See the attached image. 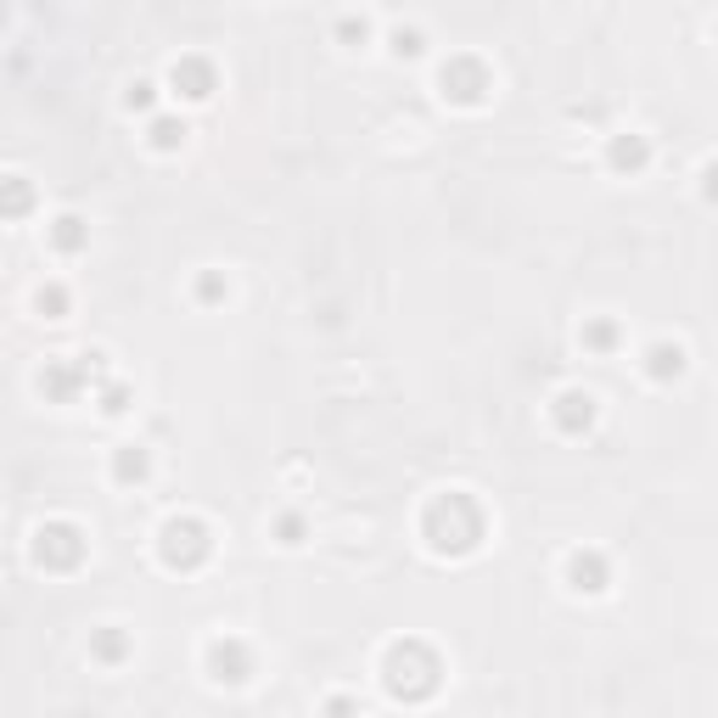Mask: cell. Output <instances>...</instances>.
I'll return each mask as SVG.
<instances>
[{
	"mask_svg": "<svg viewBox=\"0 0 718 718\" xmlns=\"http://www.w3.org/2000/svg\"><path fill=\"white\" fill-rule=\"evenodd\" d=\"M489 534V516L466 489H449V494H433L421 511V539L433 556H471Z\"/></svg>",
	"mask_w": 718,
	"mask_h": 718,
	"instance_id": "cell-1",
	"label": "cell"
},
{
	"mask_svg": "<svg viewBox=\"0 0 718 718\" xmlns=\"http://www.w3.org/2000/svg\"><path fill=\"white\" fill-rule=\"evenodd\" d=\"M381 685L394 702H433L444 685V657L426 640H394L381 657Z\"/></svg>",
	"mask_w": 718,
	"mask_h": 718,
	"instance_id": "cell-2",
	"label": "cell"
},
{
	"mask_svg": "<svg viewBox=\"0 0 718 718\" xmlns=\"http://www.w3.org/2000/svg\"><path fill=\"white\" fill-rule=\"evenodd\" d=\"M214 556V528L203 516H169L158 528V561L169 572H197Z\"/></svg>",
	"mask_w": 718,
	"mask_h": 718,
	"instance_id": "cell-3",
	"label": "cell"
},
{
	"mask_svg": "<svg viewBox=\"0 0 718 718\" xmlns=\"http://www.w3.org/2000/svg\"><path fill=\"white\" fill-rule=\"evenodd\" d=\"M84 528L79 522H39L34 528V567H45V572H73L79 561H84Z\"/></svg>",
	"mask_w": 718,
	"mask_h": 718,
	"instance_id": "cell-4",
	"label": "cell"
},
{
	"mask_svg": "<svg viewBox=\"0 0 718 718\" xmlns=\"http://www.w3.org/2000/svg\"><path fill=\"white\" fill-rule=\"evenodd\" d=\"M102 376V354H79V360H45L39 371V394L52 404H73L90 381Z\"/></svg>",
	"mask_w": 718,
	"mask_h": 718,
	"instance_id": "cell-5",
	"label": "cell"
},
{
	"mask_svg": "<svg viewBox=\"0 0 718 718\" xmlns=\"http://www.w3.org/2000/svg\"><path fill=\"white\" fill-rule=\"evenodd\" d=\"M438 84H444V95H449L455 107H483V102H489V90H494L489 68L477 62V57H449L444 73H438Z\"/></svg>",
	"mask_w": 718,
	"mask_h": 718,
	"instance_id": "cell-6",
	"label": "cell"
},
{
	"mask_svg": "<svg viewBox=\"0 0 718 718\" xmlns=\"http://www.w3.org/2000/svg\"><path fill=\"white\" fill-rule=\"evenodd\" d=\"M203 662H208V680H214V685H248V680L259 674V662H253L248 640H236V635L214 640Z\"/></svg>",
	"mask_w": 718,
	"mask_h": 718,
	"instance_id": "cell-7",
	"label": "cell"
},
{
	"mask_svg": "<svg viewBox=\"0 0 718 718\" xmlns=\"http://www.w3.org/2000/svg\"><path fill=\"white\" fill-rule=\"evenodd\" d=\"M550 421L561 426L567 438L590 433V426H595V394H584V388H561V394L550 399Z\"/></svg>",
	"mask_w": 718,
	"mask_h": 718,
	"instance_id": "cell-8",
	"label": "cell"
},
{
	"mask_svg": "<svg viewBox=\"0 0 718 718\" xmlns=\"http://www.w3.org/2000/svg\"><path fill=\"white\" fill-rule=\"evenodd\" d=\"M169 84L185 95V102H208V95L219 90V73H214L208 57H180V62L169 68Z\"/></svg>",
	"mask_w": 718,
	"mask_h": 718,
	"instance_id": "cell-9",
	"label": "cell"
},
{
	"mask_svg": "<svg viewBox=\"0 0 718 718\" xmlns=\"http://www.w3.org/2000/svg\"><path fill=\"white\" fill-rule=\"evenodd\" d=\"M606 584H612V567H606L601 550H572L567 556V590L572 595H601Z\"/></svg>",
	"mask_w": 718,
	"mask_h": 718,
	"instance_id": "cell-10",
	"label": "cell"
},
{
	"mask_svg": "<svg viewBox=\"0 0 718 718\" xmlns=\"http://www.w3.org/2000/svg\"><path fill=\"white\" fill-rule=\"evenodd\" d=\"M606 163L617 169V174H640L646 163H651V140L646 135H612V147H606Z\"/></svg>",
	"mask_w": 718,
	"mask_h": 718,
	"instance_id": "cell-11",
	"label": "cell"
},
{
	"mask_svg": "<svg viewBox=\"0 0 718 718\" xmlns=\"http://www.w3.org/2000/svg\"><path fill=\"white\" fill-rule=\"evenodd\" d=\"M113 477H118V483H147V477H152V449L147 444L113 449Z\"/></svg>",
	"mask_w": 718,
	"mask_h": 718,
	"instance_id": "cell-12",
	"label": "cell"
},
{
	"mask_svg": "<svg viewBox=\"0 0 718 718\" xmlns=\"http://www.w3.org/2000/svg\"><path fill=\"white\" fill-rule=\"evenodd\" d=\"M646 376L651 381H680L685 376V349L680 343H651L646 349Z\"/></svg>",
	"mask_w": 718,
	"mask_h": 718,
	"instance_id": "cell-13",
	"label": "cell"
},
{
	"mask_svg": "<svg viewBox=\"0 0 718 718\" xmlns=\"http://www.w3.org/2000/svg\"><path fill=\"white\" fill-rule=\"evenodd\" d=\"M52 248L68 253V259L84 253V248H90V225H84L79 214H57V219H52Z\"/></svg>",
	"mask_w": 718,
	"mask_h": 718,
	"instance_id": "cell-14",
	"label": "cell"
},
{
	"mask_svg": "<svg viewBox=\"0 0 718 718\" xmlns=\"http://www.w3.org/2000/svg\"><path fill=\"white\" fill-rule=\"evenodd\" d=\"M90 657L102 662V668H118V662L129 657V635H124L118 624H102V629L90 635Z\"/></svg>",
	"mask_w": 718,
	"mask_h": 718,
	"instance_id": "cell-15",
	"label": "cell"
},
{
	"mask_svg": "<svg viewBox=\"0 0 718 718\" xmlns=\"http://www.w3.org/2000/svg\"><path fill=\"white\" fill-rule=\"evenodd\" d=\"M23 214H34V185L23 174H7L0 180V219H23Z\"/></svg>",
	"mask_w": 718,
	"mask_h": 718,
	"instance_id": "cell-16",
	"label": "cell"
},
{
	"mask_svg": "<svg viewBox=\"0 0 718 718\" xmlns=\"http://www.w3.org/2000/svg\"><path fill=\"white\" fill-rule=\"evenodd\" d=\"M185 118H169V113H158L152 124H147V140H152V152H180L185 147Z\"/></svg>",
	"mask_w": 718,
	"mask_h": 718,
	"instance_id": "cell-17",
	"label": "cell"
},
{
	"mask_svg": "<svg viewBox=\"0 0 718 718\" xmlns=\"http://www.w3.org/2000/svg\"><path fill=\"white\" fill-rule=\"evenodd\" d=\"M34 309L45 315V320H68V309H73V293L62 281H45L39 293H34Z\"/></svg>",
	"mask_w": 718,
	"mask_h": 718,
	"instance_id": "cell-18",
	"label": "cell"
},
{
	"mask_svg": "<svg viewBox=\"0 0 718 718\" xmlns=\"http://www.w3.org/2000/svg\"><path fill=\"white\" fill-rule=\"evenodd\" d=\"M304 534H309V522H304L298 511H281V516H275V539H281L286 550H298V545H304Z\"/></svg>",
	"mask_w": 718,
	"mask_h": 718,
	"instance_id": "cell-19",
	"label": "cell"
},
{
	"mask_svg": "<svg viewBox=\"0 0 718 718\" xmlns=\"http://www.w3.org/2000/svg\"><path fill=\"white\" fill-rule=\"evenodd\" d=\"M584 349L612 354V349H617V326H612V320H584Z\"/></svg>",
	"mask_w": 718,
	"mask_h": 718,
	"instance_id": "cell-20",
	"label": "cell"
},
{
	"mask_svg": "<svg viewBox=\"0 0 718 718\" xmlns=\"http://www.w3.org/2000/svg\"><path fill=\"white\" fill-rule=\"evenodd\" d=\"M225 298H230V281L219 270H203L197 275V304H225Z\"/></svg>",
	"mask_w": 718,
	"mask_h": 718,
	"instance_id": "cell-21",
	"label": "cell"
},
{
	"mask_svg": "<svg viewBox=\"0 0 718 718\" xmlns=\"http://www.w3.org/2000/svg\"><path fill=\"white\" fill-rule=\"evenodd\" d=\"M152 102H158V84H152V79H135V84L124 90V107H129V113H152Z\"/></svg>",
	"mask_w": 718,
	"mask_h": 718,
	"instance_id": "cell-22",
	"label": "cell"
},
{
	"mask_svg": "<svg viewBox=\"0 0 718 718\" xmlns=\"http://www.w3.org/2000/svg\"><path fill=\"white\" fill-rule=\"evenodd\" d=\"M102 410H107V415H124V410H129V388H124V381L102 388Z\"/></svg>",
	"mask_w": 718,
	"mask_h": 718,
	"instance_id": "cell-23",
	"label": "cell"
},
{
	"mask_svg": "<svg viewBox=\"0 0 718 718\" xmlns=\"http://www.w3.org/2000/svg\"><path fill=\"white\" fill-rule=\"evenodd\" d=\"M394 52L399 57H421V29H394Z\"/></svg>",
	"mask_w": 718,
	"mask_h": 718,
	"instance_id": "cell-24",
	"label": "cell"
},
{
	"mask_svg": "<svg viewBox=\"0 0 718 718\" xmlns=\"http://www.w3.org/2000/svg\"><path fill=\"white\" fill-rule=\"evenodd\" d=\"M320 713H326V718H360V702H354V696H331Z\"/></svg>",
	"mask_w": 718,
	"mask_h": 718,
	"instance_id": "cell-25",
	"label": "cell"
},
{
	"mask_svg": "<svg viewBox=\"0 0 718 718\" xmlns=\"http://www.w3.org/2000/svg\"><path fill=\"white\" fill-rule=\"evenodd\" d=\"M338 34H343L349 45H354V39H365V18H343V23H338Z\"/></svg>",
	"mask_w": 718,
	"mask_h": 718,
	"instance_id": "cell-26",
	"label": "cell"
},
{
	"mask_svg": "<svg viewBox=\"0 0 718 718\" xmlns=\"http://www.w3.org/2000/svg\"><path fill=\"white\" fill-rule=\"evenodd\" d=\"M0 23H7V12H0Z\"/></svg>",
	"mask_w": 718,
	"mask_h": 718,
	"instance_id": "cell-27",
	"label": "cell"
}]
</instances>
